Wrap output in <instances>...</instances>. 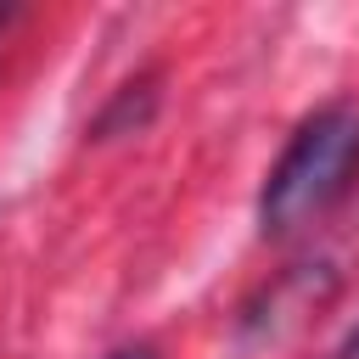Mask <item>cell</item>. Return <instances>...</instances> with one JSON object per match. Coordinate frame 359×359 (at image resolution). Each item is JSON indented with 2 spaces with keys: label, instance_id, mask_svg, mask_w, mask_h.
Wrapping results in <instances>:
<instances>
[{
  "label": "cell",
  "instance_id": "cell-4",
  "mask_svg": "<svg viewBox=\"0 0 359 359\" xmlns=\"http://www.w3.org/2000/svg\"><path fill=\"white\" fill-rule=\"evenodd\" d=\"M107 359H163V353H157L151 342H123V348H112Z\"/></svg>",
  "mask_w": 359,
  "mask_h": 359
},
{
  "label": "cell",
  "instance_id": "cell-3",
  "mask_svg": "<svg viewBox=\"0 0 359 359\" xmlns=\"http://www.w3.org/2000/svg\"><path fill=\"white\" fill-rule=\"evenodd\" d=\"M325 359H359V320H353V325L342 331V342H337V348H331Z\"/></svg>",
  "mask_w": 359,
  "mask_h": 359
},
{
  "label": "cell",
  "instance_id": "cell-2",
  "mask_svg": "<svg viewBox=\"0 0 359 359\" xmlns=\"http://www.w3.org/2000/svg\"><path fill=\"white\" fill-rule=\"evenodd\" d=\"M163 79L157 73H140V79H129V84H118L112 95H107V107L95 112V123H90V140H118V135H140L151 118H157V90Z\"/></svg>",
  "mask_w": 359,
  "mask_h": 359
},
{
  "label": "cell",
  "instance_id": "cell-1",
  "mask_svg": "<svg viewBox=\"0 0 359 359\" xmlns=\"http://www.w3.org/2000/svg\"><path fill=\"white\" fill-rule=\"evenodd\" d=\"M359 185V101L314 107L264 168L258 185V236L292 241L314 230L348 191Z\"/></svg>",
  "mask_w": 359,
  "mask_h": 359
},
{
  "label": "cell",
  "instance_id": "cell-5",
  "mask_svg": "<svg viewBox=\"0 0 359 359\" xmlns=\"http://www.w3.org/2000/svg\"><path fill=\"white\" fill-rule=\"evenodd\" d=\"M17 17H22L17 6H0V45H6V34H11V22H17Z\"/></svg>",
  "mask_w": 359,
  "mask_h": 359
}]
</instances>
